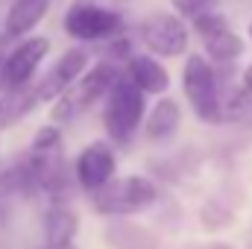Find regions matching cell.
Listing matches in <instances>:
<instances>
[{"mask_svg":"<svg viewBox=\"0 0 252 249\" xmlns=\"http://www.w3.org/2000/svg\"><path fill=\"white\" fill-rule=\"evenodd\" d=\"M144 115H147L144 91L126 73H121L118 82L112 85V91L106 94V109H103V126H106L109 138L115 144H129L144 121Z\"/></svg>","mask_w":252,"mask_h":249,"instance_id":"1","label":"cell"},{"mask_svg":"<svg viewBox=\"0 0 252 249\" xmlns=\"http://www.w3.org/2000/svg\"><path fill=\"white\" fill-rule=\"evenodd\" d=\"M121 76V67L115 62H100L94 64L91 70L85 67V73L56 97V106H53V121H73L76 115H82L85 109H91L97 100H103L112 85L118 82Z\"/></svg>","mask_w":252,"mask_h":249,"instance_id":"2","label":"cell"},{"mask_svg":"<svg viewBox=\"0 0 252 249\" xmlns=\"http://www.w3.org/2000/svg\"><path fill=\"white\" fill-rule=\"evenodd\" d=\"M182 91L188 97V106L202 124H220L223 121V100H220V82L214 67L205 56L190 53L182 70Z\"/></svg>","mask_w":252,"mask_h":249,"instance_id":"3","label":"cell"},{"mask_svg":"<svg viewBox=\"0 0 252 249\" xmlns=\"http://www.w3.org/2000/svg\"><path fill=\"white\" fill-rule=\"evenodd\" d=\"M158 199V187L150 182L147 176H121V179H109L103 187H97L91 193V202L97 208V214L106 217H124L150 208Z\"/></svg>","mask_w":252,"mask_h":249,"instance_id":"4","label":"cell"},{"mask_svg":"<svg viewBox=\"0 0 252 249\" xmlns=\"http://www.w3.org/2000/svg\"><path fill=\"white\" fill-rule=\"evenodd\" d=\"M62 24L64 32L76 41H106V38L121 35L124 15L106 6H94V3H73Z\"/></svg>","mask_w":252,"mask_h":249,"instance_id":"5","label":"cell"},{"mask_svg":"<svg viewBox=\"0 0 252 249\" xmlns=\"http://www.w3.org/2000/svg\"><path fill=\"white\" fill-rule=\"evenodd\" d=\"M190 21H193V30H196V35H199V41H202L208 59H214V62H235V59L244 56L247 41L232 30V24H229L217 9L202 12V15L190 18Z\"/></svg>","mask_w":252,"mask_h":249,"instance_id":"6","label":"cell"},{"mask_svg":"<svg viewBox=\"0 0 252 249\" xmlns=\"http://www.w3.org/2000/svg\"><path fill=\"white\" fill-rule=\"evenodd\" d=\"M138 35L144 41V47L153 53V56H164V59H173V56H182L188 50V27L179 15H170V12H156L150 15L141 27H138Z\"/></svg>","mask_w":252,"mask_h":249,"instance_id":"7","label":"cell"},{"mask_svg":"<svg viewBox=\"0 0 252 249\" xmlns=\"http://www.w3.org/2000/svg\"><path fill=\"white\" fill-rule=\"evenodd\" d=\"M47 53H50V41L44 35L24 38L0 64V91L6 94V91H18V88L30 85L38 64L47 59Z\"/></svg>","mask_w":252,"mask_h":249,"instance_id":"8","label":"cell"},{"mask_svg":"<svg viewBox=\"0 0 252 249\" xmlns=\"http://www.w3.org/2000/svg\"><path fill=\"white\" fill-rule=\"evenodd\" d=\"M115 150L106 144V141H94L88 144L76 164H73V173H76V182L85 187L88 193H94L97 187H103L109 179H115Z\"/></svg>","mask_w":252,"mask_h":249,"instance_id":"9","label":"cell"},{"mask_svg":"<svg viewBox=\"0 0 252 249\" xmlns=\"http://www.w3.org/2000/svg\"><path fill=\"white\" fill-rule=\"evenodd\" d=\"M88 67V53L85 50H64L62 56L56 59V64L44 73V79L35 85L38 91V100L47 103V100H56L62 91H67Z\"/></svg>","mask_w":252,"mask_h":249,"instance_id":"10","label":"cell"},{"mask_svg":"<svg viewBox=\"0 0 252 249\" xmlns=\"http://www.w3.org/2000/svg\"><path fill=\"white\" fill-rule=\"evenodd\" d=\"M76 232H79V217L70 205L62 199H53V205L44 214V238L47 249H79L76 247Z\"/></svg>","mask_w":252,"mask_h":249,"instance_id":"11","label":"cell"},{"mask_svg":"<svg viewBox=\"0 0 252 249\" xmlns=\"http://www.w3.org/2000/svg\"><path fill=\"white\" fill-rule=\"evenodd\" d=\"M126 76L144 91V94H164L170 88V73L161 62H156L147 53H132L126 59Z\"/></svg>","mask_w":252,"mask_h":249,"instance_id":"12","label":"cell"},{"mask_svg":"<svg viewBox=\"0 0 252 249\" xmlns=\"http://www.w3.org/2000/svg\"><path fill=\"white\" fill-rule=\"evenodd\" d=\"M179 124H182V109H179V103L170 100V97H161V100L153 106V112L147 115V121H144V135H147L150 144H167V141L176 135Z\"/></svg>","mask_w":252,"mask_h":249,"instance_id":"13","label":"cell"},{"mask_svg":"<svg viewBox=\"0 0 252 249\" xmlns=\"http://www.w3.org/2000/svg\"><path fill=\"white\" fill-rule=\"evenodd\" d=\"M47 9H50V0H12V6L6 12V24H3L6 35L21 38V35L32 32L44 21Z\"/></svg>","mask_w":252,"mask_h":249,"instance_id":"14","label":"cell"},{"mask_svg":"<svg viewBox=\"0 0 252 249\" xmlns=\"http://www.w3.org/2000/svg\"><path fill=\"white\" fill-rule=\"evenodd\" d=\"M38 103H41L38 100V91L30 88V85H24L18 91H6L0 97V132L9 129L12 124H18L21 118H27Z\"/></svg>","mask_w":252,"mask_h":249,"instance_id":"15","label":"cell"},{"mask_svg":"<svg viewBox=\"0 0 252 249\" xmlns=\"http://www.w3.org/2000/svg\"><path fill=\"white\" fill-rule=\"evenodd\" d=\"M109 241L118 249H153L156 247V241L144 229H135V226H115L109 232Z\"/></svg>","mask_w":252,"mask_h":249,"instance_id":"16","label":"cell"},{"mask_svg":"<svg viewBox=\"0 0 252 249\" xmlns=\"http://www.w3.org/2000/svg\"><path fill=\"white\" fill-rule=\"evenodd\" d=\"M170 6L182 15V18H196L202 12L220 9V0H170Z\"/></svg>","mask_w":252,"mask_h":249,"instance_id":"17","label":"cell"},{"mask_svg":"<svg viewBox=\"0 0 252 249\" xmlns=\"http://www.w3.org/2000/svg\"><path fill=\"white\" fill-rule=\"evenodd\" d=\"M50 147H62V132L56 126H41L32 138V150H50Z\"/></svg>","mask_w":252,"mask_h":249,"instance_id":"18","label":"cell"},{"mask_svg":"<svg viewBox=\"0 0 252 249\" xmlns=\"http://www.w3.org/2000/svg\"><path fill=\"white\" fill-rule=\"evenodd\" d=\"M9 196H15L12 173H9V167L0 161V223H3V217H6V202H9Z\"/></svg>","mask_w":252,"mask_h":249,"instance_id":"19","label":"cell"},{"mask_svg":"<svg viewBox=\"0 0 252 249\" xmlns=\"http://www.w3.org/2000/svg\"><path fill=\"white\" fill-rule=\"evenodd\" d=\"M241 82H244V91L252 97V64H247V70H244V79H241Z\"/></svg>","mask_w":252,"mask_h":249,"instance_id":"20","label":"cell"},{"mask_svg":"<svg viewBox=\"0 0 252 249\" xmlns=\"http://www.w3.org/2000/svg\"><path fill=\"white\" fill-rule=\"evenodd\" d=\"M190 249H229V247H223V244H208V247H190Z\"/></svg>","mask_w":252,"mask_h":249,"instance_id":"21","label":"cell"},{"mask_svg":"<svg viewBox=\"0 0 252 249\" xmlns=\"http://www.w3.org/2000/svg\"><path fill=\"white\" fill-rule=\"evenodd\" d=\"M250 35H252V21H250Z\"/></svg>","mask_w":252,"mask_h":249,"instance_id":"22","label":"cell"}]
</instances>
